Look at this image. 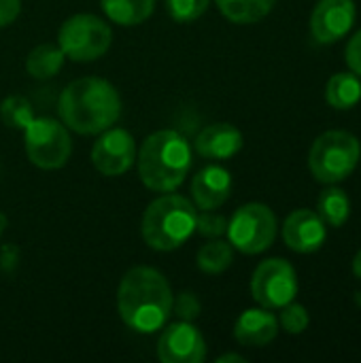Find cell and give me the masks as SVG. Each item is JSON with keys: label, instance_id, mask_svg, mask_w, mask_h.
<instances>
[{"label": "cell", "instance_id": "obj_1", "mask_svg": "<svg viewBox=\"0 0 361 363\" xmlns=\"http://www.w3.org/2000/svg\"><path fill=\"white\" fill-rule=\"evenodd\" d=\"M172 300L166 277L149 266L128 270L117 287V313L121 321L138 334L162 330L172 313Z\"/></svg>", "mask_w": 361, "mask_h": 363}, {"label": "cell", "instance_id": "obj_2", "mask_svg": "<svg viewBox=\"0 0 361 363\" xmlns=\"http://www.w3.org/2000/svg\"><path fill=\"white\" fill-rule=\"evenodd\" d=\"M62 123L77 134H100L121 115L117 89L100 77H83L64 87L57 100Z\"/></svg>", "mask_w": 361, "mask_h": 363}, {"label": "cell", "instance_id": "obj_3", "mask_svg": "<svg viewBox=\"0 0 361 363\" xmlns=\"http://www.w3.org/2000/svg\"><path fill=\"white\" fill-rule=\"evenodd\" d=\"M189 168L191 147L187 138L174 130L153 132L138 149V174L151 191H174L183 185Z\"/></svg>", "mask_w": 361, "mask_h": 363}, {"label": "cell", "instance_id": "obj_4", "mask_svg": "<svg viewBox=\"0 0 361 363\" xmlns=\"http://www.w3.org/2000/svg\"><path fill=\"white\" fill-rule=\"evenodd\" d=\"M196 217L198 211L187 198L168 191L147 206L140 223L143 238L155 251H174L196 232Z\"/></svg>", "mask_w": 361, "mask_h": 363}, {"label": "cell", "instance_id": "obj_5", "mask_svg": "<svg viewBox=\"0 0 361 363\" xmlns=\"http://www.w3.org/2000/svg\"><path fill=\"white\" fill-rule=\"evenodd\" d=\"M361 157V145L355 134L347 130L323 132L311 147L309 168L315 181L336 185L351 177Z\"/></svg>", "mask_w": 361, "mask_h": 363}, {"label": "cell", "instance_id": "obj_6", "mask_svg": "<svg viewBox=\"0 0 361 363\" xmlns=\"http://www.w3.org/2000/svg\"><path fill=\"white\" fill-rule=\"evenodd\" d=\"M111 40L113 32L109 23L89 13L68 17L57 32L60 49L74 62H94L102 57L109 51Z\"/></svg>", "mask_w": 361, "mask_h": 363}, {"label": "cell", "instance_id": "obj_7", "mask_svg": "<svg viewBox=\"0 0 361 363\" xmlns=\"http://www.w3.org/2000/svg\"><path fill=\"white\" fill-rule=\"evenodd\" d=\"M23 143L28 160L43 170H57L66 166L72 153L68 128L51 117H34L23 128Z\"/></svg>", "mask_w": 361, "mask_h": 363}, {"label": "cell", "instance_id": "obj_8", "mask_svg": "<svg viewBox=\"0 0 361 363\" xmlns=\"http://www.w3.org/2000/svg\"><path fill=\"white\" fill-rule=\"evenodd\" d=\"M277 230V217L270 211V206L249 202L232 215L226 234L234 249H238L245 255H257L272 247Z\"/></svg>", "mask_w": 361, "mask_h": 363}, {"label": "cell", "instance_id": "obj_9", "mask_svg": "<svg viewBox=\"0 0 361 363\" xmlns=\"http://www.w3.org/2000/svg\"><path fill=\"white\" fill-rule=\"evenodd\" d=\"M253 300L268 311H281L285 304L294 302L298 296V274L296 268L281 257L264 259L251 279Z\"/></svg>", "mask_w": 361, "mask_h": 363}, {"label": "cell", "instance_id": "obj_10", "mask_svg": "<svg viewBox=\"0 0 361 363\" xmlns=\"http://www.w3.org/2000/svg\"><path fill=\"white\" fill-rule=\"evenodd\" d=\"M91 162L104 177L126 174L136 162V143L132 134L121 128L100 132V138L91 147Z\"/></svg>", "mask_w": 361, "mask_h": 363}, {"label": "cell", "instance_id": "obj_11", "mask_svg": "<svg viewBox=\"0 0 361 363\" xmlns=\"http://www.w3.org/2000/svg\"><path fill=\"white\" fill-rule=\"evenodd\" d=\"M206 340L191 321L170 323L157 340L162 363H200L206 359Z\"/></svg>", "mask_w": 361, "mask_h": 363}, {"label": "cell", "instance_id": "obj_12", "mask_svg": "<svg viewBox=\"0 0 361 363\" xmlns=\"http://www.w3.org/2000/svg\"><path fill=\"white\" fill-rule=\"evenodd\" d=\"M353 0H319L311 13V34L321 45H332L349 34L355 23Z\"/></svg>", "mask_w": 361, "mask_h": 363}, {"label": "cell", "instance_id": "obj_13", "mask_svg": "<svg viewBox=\"0 0 361 363\" xmlns=\"http://www.w3.org/2000/svg\"><path fill=\"white\" fill-rule=\"evenodd\" d=\"M328 238V225L311 208H298L287 215L283 223V240L285 245L302 255L315 253L323 247Z\"/></svg>", "mask_w": 361, "mask_h": 363}, {"label": "cell", "instance_id": "obj_14", "mask_svg": "<svg viewBox=\"0 0 361 363\" xmlns=\"http://www.w3.org/2000/svg\"><path fill=\"white\" fill-rule=\"evenodd\" d=\"M232 194V174L223 166H206L191 181V196L200 211H215Z\"/></svg>", "mask_w": 361, "mask_h": 363}, {"label": "cell", "instance_id": "obj_15", "mask_svg": "<svg viewBox=\"0 0 361 363\" xmlns=\"http://www.w3.org/2000/svg\"><path fill=\"white\" fill-rule=\"evenodd\" d=\"M279 334V319L268 308L245 311L234 325V338L243 347H266Z\"/></svg>", "mask_w": 361, "mask_h": 363}, {"label": "cell", "instance_id": "obj_16", "mask_svg": "<svg viewBox=\"0 0 361 363\" xmlns=\"http://www.w3.org/2000/svg\"><path fill=\"white\" fill-rule=\"evenodd\" d=\"M194 147L206 160H230L243 149V134L232 123H213L196 136Z\"/></svg>", "mask_w": 361, "mask_h": 363}, {"label": "cell", "instance_id": "obj_17", "mask_svg": "<svg viewBox=\"0 0 361 363\" xmlns=\"http://www.w3.org/2000/svg\"><path fill=\"white\" fill-rule=\"evenodd\" d=\"M326 100L332 108L349 111L357 106L361 100V79L353 70L349 72H336L330 77L326 85Z\"/></svg>", "mask_w": 361, "mask_h": 363}, {"label": "cell", "instance_id": "obj_18", "mask_svg": "<svg viewBox=\"0 0 361 363\" xmlns=\"http://www.w3.org/2000/svg\"><path fill=\"white\" fill-rule=\"evenodd\" d=\"M100 6L111 21L130 28L151 17L155 0H100Z\"/></svg>", "mask_w": 361, "mask_h": 363}, {"label": "cell", "instance_id": "obj_19", "mask_svg": "<svg viewBox=\"0 0 361 363\" xmlns=\"http://www.w3.org/2000/svg\"><path fill=\"white\" fill-rule=\"evenodd\" d=\"M317 215L328 228H343L351 215V200L345 189L328 185L317 200Z\"/></svg>", "mask_w": 361, "mask_h": 363}, {"label": "cell", "instance_id": "obj_20", "mask_svg": "<svg viewBox=\"0 0 361 363\" xmlns=\"http://www.w3.org/2000/svg\"><path fill=\"white\" fill-rule=\"evenodd\" d=\"M64 51L60 49V45H51V43H43L38 47H34L28 57H26V70L30 77L34 79H51L55 77L62 66H64Z\"/></svg>", "mask_w": 361, "mask_h": 363}, {"label": "cell", "instance_id": "obj_21", "mask_svg": "<svg viewBox=\"0 0 361 363\" xmlns=\"http://www.w3.org/2000/svg\"><path fill=\"white\" fill-rule=\"evenodd\" d=\"M221 15L232 23H255L264 19L277 0H215Z\"/></svg>", "mask_w": 361, "mask_h": 363}, {"label": "cell", "instance_id": "obj_22", "mask_svg": "<svg viewBox=\"0 0 361 363\" xmlns=\"http://www.w3.org/2000/svg\"><path fill=\"white\" fill-rule=\"evenodd\" d=\"M196 262H198V268L204 274H221L234 262L232 245L226 242V240H217L215 238V240H211V242L200 247V251L196 255Z\"/></svg>", "mask_w": 361, "mask_h": 363}, {"label": "cell", "instance_id": "obj_23", "mask_svg": "<svg viewBox=\"0 0 361 363\" xmlns=\"http://www.w3.org/2000/svg\"><path fill=\"white\" fill-rule=\"evenodd\" d=\"M0 117L9 128H26L32 119V104L23 98V96H9L2 104H0Z\"/></svg>", "mask_w": 361, "mask_h": 363}, {"label": "cell", "instance_id": "obj_24", "mask_svg": "<svg viewBox=\"0 0 361 363\" xmlns=\"http://www.w3.org/2000/svg\"><path fill=\"white\" fill-rule=\"evenodd\" d=\"M311 323V317H309V311L302 306V304H296V302H289L281 308V317H279V325L291 334V336H298L302 332H306Z\"/></svg>", "mask_w": 361, "mask_h": 363}, {"label": "cell", "instance_id": "obj_25", "mask_svg": "<svg viewBox=\"0 0 361 363\" xmlns=\"http://www.w3.org/2000/svg\"><path fill=\"white\" fill-rule=\"evenodd\" d=\"M209 2L211 0H166V9L174 21L187 23L204 15V11L209 9Z\"/></svg>", "mask_w": 361, "mask_h": 363}, {"label": "cell", "instance_id": "obj_26", "mask_svg": "<svg viewBox=\"0 0 361 363\" xmlns=\"http://www.w3.org/2000/svg\"><path fill=\"white\" fill-rule=\"evenodd\" d=\"M228 230V219L223 215H217L213 211H202L196 217V232L206 238H219Z\"/></svg>", "mask_w": 361, "mask_h": 363}, {"label": "cell", "instance_id": "obj_27", "mask_svg": "<svg viewBox=\"0 0 361 363\" xmlns=\"http://www.w3.org/2000/svg\"><path fill=\"white\" fill-rule=\"evenodd\" d=\"M172 311L181 321H194L200 315V302L194 294H179L172 300Z\"/></svg>", "mask_w": 361, "mask_h": 363}, {"label": "cell", "instance_id": "obj_28", "mask_svg": "<svg viewBox=\"0 0 361 363\" xmlns=\"http://www.w3.org/2000/svg\"><path fill=\"white\" fill-rule=\"evenodd\" d=\"M345 62L349 66V70H353L355 74L361 77V30H357L351 40L347 43V49H345Z\"/></svg>", "mask_w": 361, "mask_h": 363}, {"label": "cell", "instance_id": "obj_29", "mask_svg": "<svg viewBox=\"0 0 361 363\" xmlns=\"http://www.w3.org/2000/svg\"><path fill=\"white\" fill-rule=\"evenodd\" d=\"M21 13V0H0V28L13 23Z\"/></svg>", "mask_w": 361, "mask_h": 363}, {"label": "cell", "instance_id": "obj_30", "mask_svg": "<svg viewBox=\"0 0 361 363\" xmlns=\"http://www.w3.org/2000/svg\"><path fill=\"white\" fill-rule=\"evenodd\" d=\"M228 362L245 363L247 359H245L243 355H236V353H228V355H221V357H217V363H228Z\"/></svg>", "mask_w": 361, "mask_h": 363}, {"label": "cell", "instance_id": "obj_31", "mask_svg": "<svg viewBox=\"0 0 361 363\" xmlns=\"http://www.w3.org/2000/svg\"><path fill=\"white\" fill-rule=\"evenodd\" d=\"M351 268H353V274L361 281V251L353 257V266H351Z\"/></svg>", "mask_w": 361, "mask_h": 363}, {"label": "cell", "instance_id": "obj_32", "mask_svg": "<svg viewBox=\"0 0 361 363\" xmlns=\"http://www.w3.org/2000/svg\"><path fill=\"white\" fill-rule=\"evenodd\" d=\"M355 302H357V304H360V306H361V291H360V294H357V296H355Z\"/></svg>", "mask_w": 361, "mask_h": 363}]
</instances>
